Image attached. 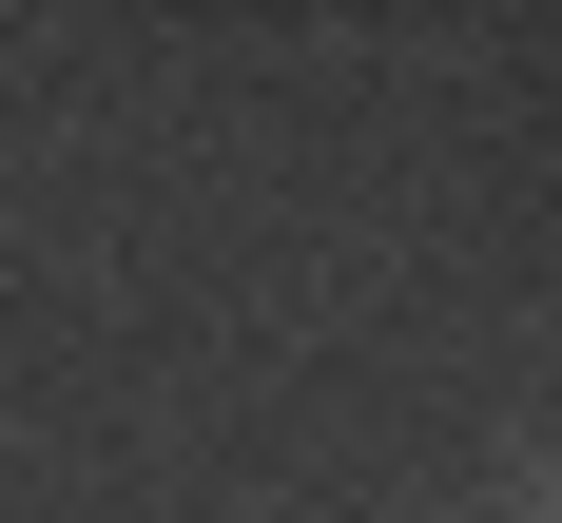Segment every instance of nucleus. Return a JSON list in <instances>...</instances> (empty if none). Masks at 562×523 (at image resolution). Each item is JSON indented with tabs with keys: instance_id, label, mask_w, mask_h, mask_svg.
<instances>
[{
	"instance_id": "nucleus-1",
	"label": "nucleus",
	"mask_w": 562,
	"mask_h": 523,
	"mask_svg": "<svg viewBox=\"0 0 562 523\" xmlns=\"http://www.w3.org/2000/svg\"><path fill=\"white\" fill-rule=\"evenodd\" d=\"M543 523H562V504H543Z\"/></svg>"
}]
</instances>
